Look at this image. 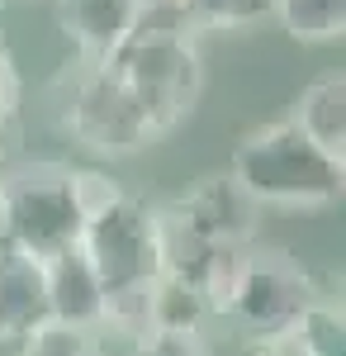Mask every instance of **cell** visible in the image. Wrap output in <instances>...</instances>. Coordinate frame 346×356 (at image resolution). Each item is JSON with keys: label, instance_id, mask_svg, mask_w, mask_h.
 <instances>
[{"label": "cell", "instance_id": "cell-3", "mask_svg": "<svg viewBox=\"0 0 346 356\" xmlns=\"http://www.w3.org/2000/svg\"><path fill=\"white\" fill-rule=\"evenodd\" d=\"M228 176L256 204H280V209H327L346 191V166L318 152L294 119H275L242 138L233 147Z\"/></svg>", "mask_w": 346, "mask_h": 356}, {"label": "cell", "instance_id": "cell-12", "mask_svg": "<svg viewBox=\"0 0 346 356\" xmlns=\"http://www.w3.org/2000/svg\"><path fill=\"white\" fill-rule=\"evenodd\" d=\"M290 347H294V356H346L342 304L313 300V304H308V314L290 328Z\"/></svg>", "mask_w": 346, "mask_h": 356}, {"label": "cell", "instance_id": "cell-5", "mask_svg": "<svg viewBox=\"0 0 346 356\" xmlns=\"http://www.w3.org/2000/svg\"><path fill=\"white\" fill-rule=\"evenodd\" d=\"M313 300H322L313 275L290 252L261 247V252H242L223 318H233L256 342H275V337H290V328L308 314Z\"/></svg>", "mask_w": 346, "mask_h": 356}, {"label": "cell", "instance_id": "cell-7", "mask_svg": "<svg viewBox=\"0 0 346 356\" xmlns=\"http://www.w3.org/2000/svg\"><path fill=\"white\" fill-rule=\"evenodd\" d=\"M43 280H48V318L53 323L100 332V323H105V290H100V275H95L90 257L81 247H67L53 261H43Z\"/></svg>", "mask_w": 346, "mask_h": 356}, {"label": "cell", "instance_id": "cell-1", "mask_svg": "<svg viewBox=\"0 0 346 356\" xmlns=\"http://www.w3.org/2000/svg\"><path fill=\"white\" fill-rule=\"evenodd\" d=\"M204 95V57L176 0H142L133 33L85 67L67 134L95 157H133L186 124Z\"/></svg>", "mask_w": 346, "mask_h": 356}, {"label": "cell", "instance_id": "cell-13", "mask_svg": "<svg viewBox=\"0 0 346 356\" xmlns=\"http://www.w3.org/2000/svg\"><path fill=\"white\" fill-rule=\"evenodd\" d=\"M186 24L199 33V29H252L270 19L275 0H176Z\"/></svg>", "mask_w": 346, "mask_h": 356}, {"label": "cell", "instance_id": "cell-6", "mask_svg": "<svg viewBox=\"0 0 346 356\" xmlns=\"http://www.w3.org/2000/svg\"><path fill=\"white\" fill-rule=\"evenodd\" d=\"M161 214L181 233H190L195 243L218 247V252H247L252 238H256V228H261V204L242 191L228 171L199 176L190 191L166 200Z\"/></svg>", "mask_w": 346, "mask_h": 356}, {"label": "cell", "instance_id": "cell-10", "mask_svg": "<svg viewBox=\"0 0 346 356\" xmlns=\"http://www.w3.org/2000/svg\"><path fill=\"white\" fill-rule=\"evenodd\" d=\"M294 124L304 129V138L327 152L332 162L346 166V76L332 72V76H318L299 100H294Z\"/></svg>", "mask_w": 346, "mask_h": 356}, {"label": "cell", "instance_id": "cell-11", "mask_svg": "<svg viewBox=\"0 0 346 356\" xmlns=\"http://www.w3.org/2000/svg\"><path fill=\"white\" fill-rule=\"evenodd\" d=\"M270 19L299 43H332L346 33V0H275Z\"/></svg>", "mask_w": 346, "mask_h": 356}, {"label": "cell", "instance_id": "cell-14", "mask_svg": "<svg viewBox=\"0 0 346 356\" xmlns=\"http://www.w3.org/2000/svg\"><path fill=\"white\" fill-rule=\"evenodd\" d=\"M24 356H105L100 332H81V328H62V323H43L38 332H28Z\"/></svg>", "mask_w": 346, "mask_h": 356}, {"label": "cell", "instance_id": "cell-8", "mask_svg": "<svg viewBox=\"0 0 346 356\" xmlns=\"http://www.w3.org/2000/svg\"><path fill=\"white\" fill-rule=\"evenodd\" d=\"M43 323H53L48 318L43 261L0 243V347H19L28 332H38Z\"/></svg>", "mask_w": 346, "mask_h": 356}, {"label": "cell", "instance_id": "cell-9", "mask_svg": "<svg viewBox=\"0 0 346 356\" xmlns=\"http://www.w3.org/2000/svg\"><path fill=\"white\" fill-rule=\"evenodd\" d=\"M57 24L67 33V43L85 62H100L109 48H119L133 33L142 0H53Z\"/></svg>", "mask_w": 346, "mask_h": 356}, {"label": "cell", "instance_id": "cell-17", "mask_svg": "<svg viewBox=\"0 0 346 356\" xmlns=\"http://www.w3.org/2000/svg\"><path fill=\"white\" fill-rule=\"evenodd\" d=\"M19 95H24V81H19V62H15V48L0 29V110H19Z\"/></svg>", "mask_w": 346, "mask_h": 356}, {"label": "cell", "instance_id": "cell-4", "mask_svg": "<svg viewBox=\"0 0 346 356\" xmlns=\"http://www.w3.org/2000/svg\"><path fill=\"white\" fill-rule=\"evenodd\" d=\"M76 166L67 162H19L0 171V243L33 261L81 247L85 214L76 200Z\"/></svg>", "mask_w": 346, "mask_h": 356}, {"label": "cell", "instance_id": "cell-2", "mask_svg": "<svg viewBox=\"0 0 346 356\" xmlns=\"http://www.w3.org/2000/svg\"><path fill=\"white\" fill-rule=\"evenodd\" d=\"M81 252L100 275L105 290V323L100 332L114 328V337L138 342L147 332V300L152 285L161 280V223L157 204L119 195L109 209H100L81 233Z\"/></svg>", "mask_w": 346, "mask_h": 356}, {"label": "cell", "instance_id": "cell-18", "mask_svg": "<svg viewBox=\"0 0 346 356\" xmlns=\"http://www.w3.org/2000/svg\"><path fill=\"white\" fill-rule=\"evenodd\" d=\"M19 143V110H0V157Z\"/></svg>", "mask_w": 346, "mask_h": 356}, {"label": "cell", "instance_id": "cell-15", "mask_svg": "<svg viewBox=\"0 0 346 356\" xmlns=\"http://www.w3.org/2000/svg\"><path fill=\"white\" fill-rule=\"evenodd\" d=\"M76 200H81V214H85V223L95 219L100 209H109L119 195H124V186L114 181V176H105V171H85V166H76Z\"/></svg>", "mask_w": 346, "mask_h": 356}, {"label": "cell", "instance_id": "cell-16", "mask_svg": "<svg viewBox=\"0 0 346 356\" xmlns=\"http://www.w3.org/2000/svg\"><path fill=\"white\" fill-rule=\"evenodd\" d=\"M133 356H213L199 332H142Z\"/></svg>", "mask_w": 346, "mask_h": 356}, {"label": "cell", "instance_id": "cell-19", "mask_svg": "<svg viewBox=\"0 0 346 356\" xmlns=\"http://www.w3.org/2000/svg\"><path fill=\"white\" fill-rule=\"evenodd\" d=\"M0 10H5V0H0Z\"/></svg>", "mask_w": 346, "mask_h": 356}]
</instances>
